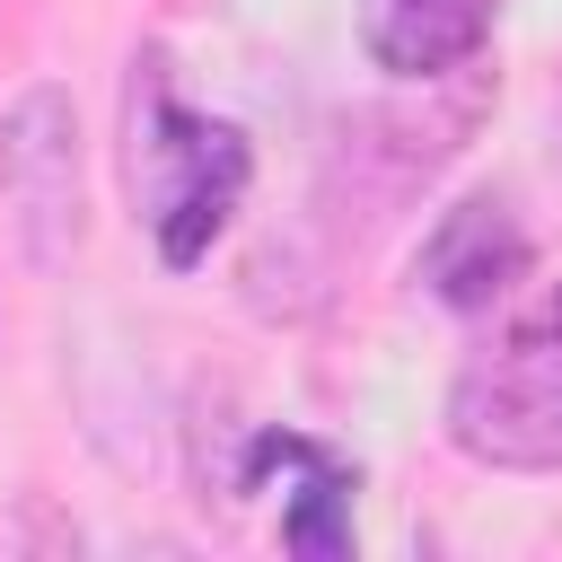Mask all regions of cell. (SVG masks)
Wrapping results in <instances>:
<instances>
[{
    "label": "cell",
    "instance_id": "1",
    "mask_svg": "<svg viewBox=\"0 0 562 562\" xmlns=\"http://www.w3.org/2000/svg\"><path fill=\"white\" fill-rule=\"evenodd\" d=\"M448 439L501 474H562V342L518 325L501 351L465 360L448 386Z\"/></svg>",
    "mask_w": 562,
    "mask_h": 562
},
{
    "label": "cell",
    "instance_id": "2",
    "mask_svg": "<svg viewBox=\"0 0 562 562\" xmlns=\"http://www.w3.org/2000/svg\"><path fill=\"white\" fill-rule=\"evenodd\" d=\"M132 167L158 176V255L184 272L211 255V237L228 228L237 193H246V132L237 123H193L167 97H149L132 114Z\"/></svg>",
    "mask_w": 562,
    "mask_h": 562
},
{
    "label": "cell",
    "instance_id": "3",
    "mask_svg": "<svg viewBox=\"0 0 562 562\" xmlns=\"http://www.w3.org/2000/svg\"><path fill=\"white\" fill-rule=\"evenodd\" d=\"M0 184H9L18 246L35 263H61L79 246V114H70V88L35 79L0 114Z\"/></svg>",
    "mask_w": 562,
    "mask_h": 562
},
{
    "label": "cell",
    "instance_id": "4",
    "mask_svg": "<svg viewBox=\"0 0 562 562\" xmlns=\"http://www.w3.org/2000/svg\"><path fill=\"white\" fill-rule=\"evenodd\" d=\"M518 272H527V228H518V211L492 202V193L457 202V211L422 237V255H413V281H422L439 307H457V316H483Z\"/></svg>",
    "mask_w": 562,
    "mask_h": 562
},
{
    "label": "cell",
    "instance_id": "5",
    "mask_svg": "<svg viewBox=\"0 0 562 562\" xmlns=\"http://www.w3.org/2000/svg\"><path fill=\"white\" fill-rule=\"evenodd\" d=\"M492 9L501 0H369L360 9V44L395 79H439V70H457V61L483 53Z\"/></svg>",
    "mask_w": 562,
    "mask_h": 562
},
{
    "label": "cell",
    "instance_id": "6",
    "mask_svg": "<svg viewBox=\"0 0 562 562\" xmlns=\"http://www.w3.org/2000/svg\"><path fill=\"white\" fill-rule=\"evenodd\" d=\"M342 501H351V474L325 457V465H307V483H299V501H290V518H281V536L299 544V553H342Z\"/></svg>",
    "mask_w": 562,
    "mask_h": 562
},
{
    "label": "cell",
    "instance_id": "7",
    "mask_svg": "<svg viewBox=\"0 0 562 562\" xmlns=\"http://www.w3.org/2000/svg\"><path fill=\"white\" fill-rule=\"evenodd\" d=\"M536 325H544V334H553V342H562V290H553V299H544V316H536Z\"/></svg>",
    "mask_w": 562,
    "mask_h": 562
},
{
    "label": "cell",
    "instance_id": "8",
    "mask_svg": "<svg viewBox=\"0 0 562 562\" xmlns=\"http://www.w3.org/2000/svg\"><path fill=\"white\" fill-rule=\"evenodd\" d=\"M553 158H562V97H553Z\"/></svg>",
    "mask_w": 562,
    "mask_h": 562
}]
</instances>
